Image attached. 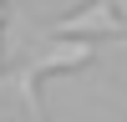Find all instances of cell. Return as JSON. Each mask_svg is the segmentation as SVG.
<instances>
[{"mask_svg": "<svg viewBox=\"0 0 127 122\" xmlns=\"http://www.w3.org/2000/svg\"><path fill=\"white\" fill-rule=\"evenodd\" d=\"M87 61H97V46H71V51H56V56L31 61L26 76H20V97H26V102H41V81H46V76H66V71L87 66Z\"/></svg>", "mask_w": 127, "mask_h": 122, "instance_id": "obj_2", "label": "cell"}, {"mask_svg": "<svg viewBox=\"0 0 127 122\" xmlns=\"http://www.w3.org/2000/svg\"><path fill=\"white\" fill-rule=\"evenodd\" d=\"M0 61H5V0H0Z\"/></svg>", "mask_w": 127, "mask_h": 122, "instance_id": "obj_3", "label": "cell"}, {"mask_svg": "<svg viewBox=\"0 0 127 122\" xmlns=\"http://www.w3.org/2000/svg\"><path fill=\"white\" fill-rule=\"evenodd\" d=\"M122 20H127L122 0H92V5H81V10H71V15L51 20V30H56V36H97V30H117Z\"/></svg>", "mask_w": 127, "mask_h": 122, "instance_id": "obj_1", "label": "cell"}]
</instances>
